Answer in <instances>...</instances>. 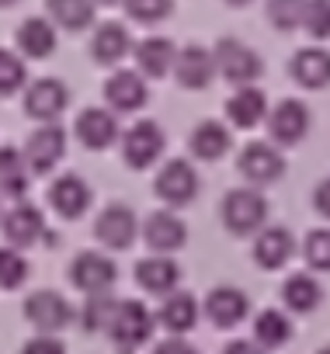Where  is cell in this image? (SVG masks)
Wrapping results in <instances>:
<instances>
[{
	"label": "cell",
	"instance_id": "38",
	"mask_svg": "<svg viewBox=\"0 0 330 354\" xmlns=\"http://www.w3.org/2000/svg\"><path fill=\"white\" fill-rule=\"evenodd\" d=\"M302 11H306V0H268V21L275 32H295L302 25Z\"/></svg>",
	"mask_w": 330,
	"mask_h": 354
},
{
	"label": "cell",
	"instance_id": "23",
	"mask_svg": "<svg viewBox=\"0 0 330 354\" xmlns=\"http://www.w3.org/2000/svg\"><path fill=\"white\" fill-rule=\"evenodd\" d=\"M288 73L292 80L302 87V91H323L330 87V49L327 46H302L292 63H288Z\"/></svg>",
	"mask_w": 330,
	"mask_h": 354
},
{
	"label": "cell",
	"instance_id": "13",
	"mask_svg": "<svg viewBox=\"0 0 330 354\" xmlns=\"http://www.w3.org/2000/svg\"><path fill=\"white\" fill-rule=\"evenodd\" d=\"M94 236L108 250H129L136 243V236H139V219H136V212L125 202H111L94 219Z\"/></svg>",
	"mask_w": 330,
	"mask_h": 354
},
{
	"label": "cell",
	"instance_id": "12",
	"mask_svg": "<svg viewBox=\"0 0 330 354\" xmlns=\"http://www.w3.org/2000/svg\"><path fill=\"white\" fill-rule=\"evenodd\" d=\"M115 281H118V264L108 254H101V250H80L70 261V285L80 288L84 295L111 292Z\"/></svg>",
	"mask_w": 330,
	"mask_h": 354
},
{
	"label": "cell",
	"instance_id": "32",
	"mask_svg": "<svg viewBox=\"0 0 330 354\" xmlns=\"http://www.w3.org/2000/svg\"><path fill=\"white\" fill-rule=\"evenodd\" d=\"M46 18L63 32H84L98 18L94 0H46Z\"/></svg>",
	"mask_w": 330,
	"mask_h": 354
},
{
	"label": "cell",
	"instance_id": "43",
	"mask_svg": "<svg viewBox=\"0 0 330 354\" xmlns=\"http://www.w3.org/2000/svg\"><path fill=\"white\" fill-rule=\"evenodd\" d=\"M223 354H268L257 340H230L226 347H223Z\"/></svg>",
	"mask_w": 330,
	"mask_h": 354
},
{
	"label": "cell",
	"instance_id": "33",
	"mask_svg": "<svg viewBox=\"0 0 330 354\" xmlns=\"http://www.w3.org/2000/svg\"><path fill=\"white\" fill-rule=\"evenodd\" d=\"M28 271H32V264H28V257L18 247H11V243L0 247V288L4 292L21 288L28 281Z\"/></svg>",
	"mask_w": 330,
	"mask_h": 354
},
{
	"label": "cell",
	"instance_id": "37",
	"mask_svg": "<svg viewBox=\"0 0 330 354\" xmlns=\"http://www.w3.org/2000/svg\"><path fill=\"white\" fill-rule=\"evenodd\" d=\"M125 18L136 25H160L163 18H171L174 0H122Z\"/></svg>",
	"mask_w": 330,
	"mask_h": 354
},
{
	"label": "cell",
	"instance_id": "9",
	"mask_svg": "<svg viewBox=\"0 0 330 354\" xmlns=\"http://www.w3.org/2000/svg\"><path fill=\"white\" fill-rule=\"evenodd\" d=\"M21 108H25V118H32V122H56L70 108V87L56 77H39V80L25 84Z\"/></svg>",
	"mask_w": 330,
	"mask_h": 354
},
{
	"label": "cell",
	"instance_id": "36",
	"mask_svg": "<svg viewBox=\"0 0 330 354\" xmlns=\"http://www.w3.org/2000/svg\"><path fill=\"white\" fill-rule=\"evenodd\" d=\"M302 261L309 271H330V226H316L302 240Z\"/></svg>",
	"mask_w": 330,
	"mask_h": 354
},
{
	"label": "cell",
	"instance_id": "3",
	"mask_svg": "<svg viewBox=\"0 0 330 354\" xmlns=\"http://www.w3.org/2000/svg\"><path fill=\"white\" fill-rule=\"evenodd\" d=\"M202 177L195 170V163H188L185 156H174L167 163H160L156 177H153V195L167 205V209H185L199 198Z\"/></svg>",
	"mask_w": 330,
	"mask_h": 354
},
{
	"label": "cell",
	"instance_id": "8",
	"mask_svg": "<svg viewBox=\"0 0 330 354\" xmlns=\"http://www.w3.org/2000/svg\"><path fill=\"white\" fill-rule=\"evenodd\" d=\"M0 230H4L8 243L18 247V250L21 247H35V243H56V236L46 226L42 209L32 205V202H25V198H18L4 216H0Z\"/></svg>",
	"mask_w": 330,
	"mask_h": 354
},
{
	"label": "cell",
	"instance_id": "15",
	"mask_svg": "<svg viewBox=\"0 0 330 354\" xmlns=\"http://www.w3.org/2000/svg\"><path fill=\"white\" fill-rule=\"evenodd\" d=\"M299 243L292 236L288 226H261L254 233V243H250V254H254V264L264 268V271H282L292 257H295Z\"/></svg>",
	"mask_w": 330,
	"mask_h": 354
},
{
	"label": "cell",
	"instance_id": "45",
	"mask_svg": "<svg viewBox=\"0 0 330 354\" xmlns=\"http://www.w3.org/2000/svg\"><path fill=\"white\" fill-rule=\"evenodd\" d=\"M94 4H98V8H118L122 0H94Z\"/></svg>",
	"mask_w": 330,
	"mask_h": 354
},
{
	"label": "cell",
	"instance_id": "19",
	"mask_svg": "<svg viewBox=\"0 0 330 354\" xmlns=\"http://www.w3.org/2000/svg\"><path fill=\"white\" fill-rule=\"evenodd\" d=\"M171 73L185 91H205L216 80V56H212V49H205L199 42H188V46L178 49Z\"/></svg>",
	"mask_w": 330,
	"mask_h": 354
},
{
	"label": "cell",
	"instance_id": "4",
	"mask_svg": "<svg viewBox=\"0 0 330 354\" xmlns=\"http://www.w3.org/2000/svg\"><path fill=\"white\" fill-rule=\"evenodd\" d=\"M153 330H156V313H149L139 299H118L104 333L111 337L115 347L136 351V347H143L153 337Z\"/></svg>",
	"mask_w": 330,
	"mask_h": 354
},
{
	"label": "cell",
	"instance_id": "29",
	"mask_svg": "<svg viewBox=\"0 0 330 354\" xmlns=\"http://www.w3.org/2000/svg\"><path fill=\"white\" fill-rule=\"evenodd\" d=\"M323 302V285L316 281V274H306V271H295L282 281V306L295 316H309L316 313Z\"/></svg>",
	"mask_w": 330,
	"mask_h": 354
},
{
	"label": "cell",
	"instance_id": "14",
	"mask_svg": "<svg viewBox=\"0 0 330 354\" xmlns=\"http://www.w3.org/2000/svg\"><path fill=\"white\" fill-rule=\"evenodd\" d=\"M143 243L153 254H178L188 243V223L178 216V209H156L143 223Z\"/></svg>",
	"mask_w": 330,
	"mask_h": 354
},
{
	"label": "cell",
	"instance_id": "10",
	"mask_svg": "<svg viewBox=\"0 0 330 354\" xmlns=\"http://www.w3.org/2000/svg\"><path fill=\"white\" fill-rule=\"evenodd\" d=\"M21 153H25L32 174H49V170L66 156V129H63L59 122H39V125L28 132Z\"/></svg>",
	"mask_w": 330,
	"mask_h": 354
},
{
	"label": "cell",
	"instance_id": "41",
	"mask_svg": "<svg viewBox=\"0 0 330 354\" xmlns=\"http://www.w3.org/2000/svg\"><path fill=\"white\" fill-rule=\"evenodd\" d=\"M153 354H202L192 340H185V333H171L167 340H160L153 347Z\"/></svg>",
	"mask_w": 330,
	"mask_h": 354
},
{
	"label": "cell",
	"instance_id": "47",
	"mask_svg": "<svg viewBox=\"0 0 330 354\" xmlns=\"http://www.w3.org/2000/svg\"><path fill=\"white\" fill-rule=\"evenodd\" d=\"M316 354H330V344H323V347H320V351H316Z\"/></svg>",
	"mask_w": 330,
	"mask_h": 354
},
{
	"label": "cell",
	"instance_id": "25",
	"mask_svg": "<svg viewBox=\"0 0 330 354\" xmlns=\"http://www.w3.org/2000/svg\"><path fill=\"white\" fill-rule=\"evenodd\" d=\"M174 56H178V46L163 35H146L143 42L132 46V59H136V70L146 77V80H160L174 70Z\"/></svg>",
	"mask_w": 330,
	"mask_h": 354
},
{
	"label": "cell",
	"instance_id": "44",
	"mask_svg": "<svg viewBox=\"0 0 330 354\" xmlns=\"http://www.w3.org/2000/svg\"><path fill=\"white\" fill-rule=\"evenodd\" d=\"M223 4H230V8H247V4H254V0H223Z\"/></svg>",
	"mask_w": 330,
	"mask_h": 354
},
{
	"label": "cell",
	"instance_id": "2",
	"mask_svg": "<svg viewBox=\"0 0 330 354\" xmlns=\"http://www.w3.org/2000/svg\"><path fill=\"white\" fill-rule=\"evenodd\" d=\"M216 56V77H223L230 87H244V84H257L264 73V59L254 46H247L237 35H226L212 46Z\"/></svg>",
	"mask_w": 330,
	"mask_h": 354
},
{
	"label": "cell",
	"instance_id": "46",
	"mask_svg": "<svg viewBox=\"0 0 330 354\" xmlns=\"http://www.w3.org/2000/svg\"><path fill=\"white\" fill-rule=\"evenodd\" d=\"M18 4V0H0V8H15Z\"/></svg>",
	"mask_w": 330,
	"mask_h": 354
},
{
	"label": "cell",
	"instance_id": "40",
	"mask_svg": "<svg viewBox=\"0 0 330 354\" xmlns=\"http://www.w3.org/2000/svg\"><path fill=\"white\" fill-rule=\"evenodd\" d=\"M18 354H66V344L56 333H39V337L25 340Z\"/></svg>",
	"mask_w": 330,
	"mask_h": 354
},
{
	"label": "cell",
	"instance_id": "26",
	"mask_svg": "<svg viewBox=\"0 0 330 354\" xmlns=\"http://www.w3.org/2000/svg\"><path fill=\"white\" fill-rule=\"evenodd\" d=\"M132 35L122 21H101L91 35V56L98 66H118L125 56H132Z\"/></svg>",
	"mask_w": 330,
	"mask_h": 354
},
{
	"label": "cell",
	"instance_id": "30",
	"mask_svg": "<svg viewBox=\"0 0 330 354\" xmlns=\"http://www.w3.org/2000/svg\"><path fill=\"white\" fill-rule=\"evenodd\" d=\"M292 333H295V326H292L288 309L268 306V309H261V313L254 316V340H257L264 351H282V347L292 340Z\"/></svg>",
	"mask_w": 330,
	"mask_h": 354
},
{
	"label": "cell",
	"instance_id": "17",
	"mask_svg": "<svg viewBox=\"0 0 330 354\" xmlns=\"http://www.w3.org/2000/svg\"><path fill=\"white\" fill-rule=\"evenodd\" d=\"M202 313L209 316V323H212L216 330H233V326H240V323L250 316V299H247V292L237 288V285H216V288L205 295Z\"/></svg>",
	"mask_w": 330,
	"mask_h": 354
},
{
	"label": "cell",
	"instance_id": "20",
	"mask_svg": "<svg viewBox=\"0 0 330 354\" xmlns=\"http://www.w3.org/2000/svg\"><path fill=\"white\" fill-rule=\"evenodd\" d=\"M73 136L80 139L84 149L101 153V149L115 146L118 136H122V129H118V115L108 111V108H84V111L73 118Z\"/></svg>",
	"mask_w": 330,
	"mask_h": 354
},
{
	"label": "cell",
	"instance_id": "28",
	"mask_svg": "<svg viewBox=\"0 0 330 354\" xmlns=\"http://www.w3.org/2000/svg\"><path fill=\"white\" fill-rule=\"evenodd\" d=\"M15 46L25 59H49L56 53V25L49 18H25L15 32Z\"/></svg>",
	"mask_w": 330,
	"mask_h": 354
},
{
	"label": "cell",
	"instance_id": "1",
	"mask_svg": "<svg viewBox=\"0 0 330 354\" xmlns=\"http://www.w3.org/2000/svg\"><path fill=\"white\" fill-rule=\"evenodd\" d=\"M268 212H271L268 209V198L254 185L233 188L219 202V219H223L226 233H233V236H254L261 226H268Z\"/></svg>",
	"mask_w": 330,
	"mask_h": 354
},
{
	"label": "cell",
	"instance_id": "31",
	"mask_svg": "<svg viewBox=\"0 0 330 354\" xmlns=\"http://www.w3.org/2000/svg\"><path fill=\"white\" fill-rule=\"evenodd\" d=\"M32 167L18 146H0V198H21L28 192Z\"/></svg>",
	"mask_w": 330,
	"mask_h": 354
},
{
	"label": "cell",
	"instance_id": "35",
	"mask_svg": "<svg viewBox=\"0 0 330 354\" xmlns=\"http://www.w3.org/2000/svg\"><path fill=\"white\" fill-rule=\"evenodd\" d=\"M28 84V66L21 53L11 49H0V97H11L18 91H25Z\"/></svg>",
	"mask_w": 330,
	"mask_h": 354
},
{
	"label": "cell",
	"instance_id": "18",
	"mask_svg": "<svg viewBox=\"0 0 330 354\" xmlns=\"http://www.w3.org/2000/svg\"><path fill=\"white\" fill-rule=\"evenodd\" d=\"M46 202H49V209L59 219H80L91 209L94 192H91V185L84 181L80 174H59L56 181L49 185V192H46Z\"/></svg>",
	"mask_w": 330,
	"mask_h": 354
},
{
	"label": "cell",
	"instance_id": "5",
	"mask_svg": "<svg viewBox=\"0 0 330 354\" xmlns=\"http://www.w3.org/2000/svg\"><path fill=\"white\" fill-rule=\"evenodd\" d=\"M118 146H122V160L129 170H146V167L160 163L163 149H167V136H163L160 122L139 118L136 125H129L118 136Z\"/></svg>",
	"mask_w": 330,
	"mask_h": 354
},
{
	"label": "cell",
	"instance_id": "39",
	"mask_svg": "<svg viewBox=\"0 0 330 354\" xmlns=\"http://www.w3.org/2000/svg\"><path fill=\"white\" fill-rule=\"evenodd\" d=\"M309 39L327 42L330 39V0H306L302 11V25H299Z\"/></svg>",
	"mask_w": 330,
	"mask_h": 354
},
{
	"label": "cell",
	"instance_id": "27",
	"mask_svg": "<svg viewBox=\"0 0 330 354\" xmlns=\"http://www.w3.org/2000/svg\"><path fill=\"white\" fill-rule=\"evenodd\" d=\"M188 149L195 160H223L230 149H233V132H230V122H219V118H205L199 122L192 132H188Z\"/></svg>",
	"mask_w": 330,
	"mask_h": 354
},
{
	"label": "cell",
	"instance_id": "6",
	"mask_svg": "<svg viewBox=\"0 0 330 354\" xmlns=\"http://www.w3.org/2000/svg\"><path fill=\"white\" fill-rule=\"evenodd\" d=\"M309 125H313V115H309L306 101H299V97H282L278 104L268 108V118H264L268 139H271L278 149L299 146V142L309 136Z\"/></svg>",
	"mask_w": 330,
	"mask_h": 354
},
{
	"label": "cell",
	"instance_id": "21",
	"mask_svg": "<svg viewBox=\"0 0 330 354\" xmlns=\"http://www.w3.org/2000/svg\"><path fill=\"white\" fill-rule=\"evenodd\" d=\"M268 108H271L268 104V94L257 84H244V87H233V94L226 101V122H230V129L250 132V129L264 125Z\"/></svg>",
	"mask_w": 330,
	"mask_h": 354
},
{
	"label": "cell",
	"instance_id": "24",
	"mask_svg": "<svg viewBox=\"0 0 330 354\" xmlns=\"http://www.w3.org/2000/svg\"><path fill=\"white\" fill-rule=\"evenodd\" d=\"M202 316V302L192 295V292H167V295H160V309H156V323L167 330V333H188L195 330Z\"/></svg>",
	"mask_w": 330,
	"mask_h": 354
},
{
	"label": "cell",
	"instance_id": "7",
	"mask_svg": "<svg viewBox=\"0 0 330 354\" xmlns=\"http://www.w3.org/2000/svg\"><path fill=\"white\" fill-rule=\"evenodd\" d=\"M237 170H240V177L247 185L264 188V185H275L278 177L285 174V156H282V149L271 139H250L237 153Z\"/></svg>",
	"mask_w": 330,
	"mask_h": 354
},
{
	"label": "cell",
	"instance_id": "11",
	"mask_svg": "<svg viewBox=\"0 0 330 354\" xmlns=\"http://www.w3.org/2000/svg\"><path fill=\"white\" fill-rule=\"evenodd\" d=\"M21 313H25V319L39 330V333H59V330H66L70 323H73V306L66 302V295H59L56 288H39V292H32L28 299H25V306H21Z\"/></svg>",
	"mask_w": 330,
	"mask_h": 354
},
{
	"label": "cell",
	"instance_id": "42",
	"mask_svg": "<svg viewBox=\"0 0 330 354\" xmlns=\"http://www.w3.org/2000/svg\"><path fill=\"white\" fill-rule=\"evenodd\" d=\"M313 209H316V216L330 219V177H323V181L313 188Z\"/></svg>",
	"mask_w": 330,
	"mask_h": 354
},
{
	"label": "cell",
	"instance_id": "16",
	"mask_svg": "<svg viewBox=\"0 0 330 354\" xmlns=\"http://www.w3.org/2000/svg\"><path fill=\"white\" fill-rule=\"evenodd\" d=\"M101 94H104V104L115 115H132L149 101V87H146V77L139 70H115L104 80Z\"/></svg>",
	"mask_w": 330,
	"mask_h": 354
},
{
	"label": "cell",
	"instance_id": "22",
	"mask_svg": "<svg viewBox=\"0 0 330 354\" xmlns=\"http://www.w3.org/2000/svg\"><path fill=\"white\" fill-rule=\"evenodd\" d=\"M132 278L149 295H167V292H174L181 285V264L171 254H149V257L136 261Z\"/></svg>",
	"mask_w": 330,
	"mask_h": 354
},
{
	"label": "cell",
	"instance_id": "34",
	"mask_svg": "<svg viewBox=\"0 0 330 354\" xmlns=\"http://www.w3.org/2000/svg\"><path fill=\"white\" fill-rule=\"evenodd\" d=\"M115 302H118V299H111V292H94V295H87V302H84V309H80V326H84L87 333H104V330H108V319H111V313H115Z\"/></svg>",
	"mask_w": 330,
	"mask_h": 354
}]
</instances>
